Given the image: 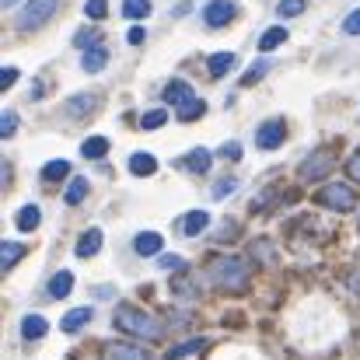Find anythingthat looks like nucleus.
<instances>
[{
  "mask_svg": "<svg viewBox=\"0 0 360 360\" xmlns=\"http://www.w3.org/2000/svg\"><path fill=\"white\" fill-rule=\"evenodd\" d=\"M46 329H49V322H46L42 315H25V322H21L25 340H42V336H46Z\"/></svg>",
  "mask_w": 360,
  "mask_h": 360,
  "instance_id": "nucleus-21",
  "label": "nucleus"
},
{
  "mask_svg": "<svg viewBox=\"0 0 360 360\" xmlns=\"http://www.w3.org/2000/svg\"><path fill=\"white\" fill-rule=\"evenodd\" d=\"M347 175H350L354 182H360V154H354V158L347 161Z\"/></svg>",
  "mask_w": 360,
  "mask_h": 360,
  "instance_id": "nucleus-40",
  "label": "nucleus"
},
{
  "mask_svg": "<svg viewBox=\"0 0 360 360\" xmlns=\"http://www.w3.org/2000/svg\"><path fill=\"white\" fill-rule=\"evenodd\" d=\"M102 360H147V354H143V347H133V343L112 340V343L102 347Z\"/></svg>",
  "mask_w": 360,
  "mask_h": 360,
  "instance_id": "nucleus-8",
  "label": "nucleus"
},
{
  "mask_svg": "<svg viewBox=\"0 0 360 360\" xmlns=\"http://www.w3.org/2000/svg\"><path fill=\"white\" fill-rule=\"evenodd\" d=\"M95 39H98L95 32H81V35H77V46H88V42H95Z\"/></svg>",
  "mask_w": 360,
  "mask_h": 360,
  "instance_id": "nucleus-43",
  "label": "nucleus"
},
{
  "mask_svg": "<svg viewBox=\"0 0 360 360\" xmlns=\"http://www.w3.org/2000/svg\"><path fill=\"white\" fill-rule=\"evenodd\" d=\"M322 207H329V210H340V214H347V210H354L357 207V189H350L347 182H333V186H326V189H319V196H315Z\"/></svg>",
  "mask_w": 360,
  "mask_h": 360,
  "instance_id": "nucleus-3",
  "label": "nucleus"
},
{
  "mask_svg": "<svg viewBox=\"0 0 360 360\" xmlns=\"http://www.w3.org/2000/svg\"><path fill=\"white\" fill-rule=\"evenodd\" d=\"M165 122H168V109H150V112L140 116V126H143V129H158V126H165Z\"/></svg>",
  "mask_w": 360,
  "mask_h": 360,
  "instance_id": "nucleus-31",
  "label": "nucleus"
},
{
  "mask_svg": "<svg viewBox=\"0 0 360 360\" xmlns=\"http://www.w3.org/2000/svg\"><path fill=\"white\" fill-rule=\"evenodd\" d=\"M88 196V179L84 175H77V179H70V186H67V193H63V200L70 203V207H77L81 200Z\"/></svg>",
  "mask_w": 360,
  "mask_h": 360,
  "instance_id": "nucleus-25",
  "label": "nucleus"
},
{
  "mask_svg": "<svg viewBox=\"0 0 360 360\" xmlns=\"http://www.w3.org/2000/svg\"><path fill=\"white\" fill-rule=\"evenodd\" d=\"M84 14H88L91 21H102V18L109 14V0H88V4H84Z\"/></svg>",
  "mask_w": 360,
  "mask_h": 360,
  "instance_id": "nucleus-34",
  "label": "nucleus"
},
{
  "mask_svg": "<svg viewBox=\"0 0 360 360\" xmlns=\"http://www.w3.org/2000/svg\"><path fill=\"white\" fill-rule=\"evenodd\" d=\"M203 112H207V105H203V98H193L189 105H182V109H175V116H179V120H182V122L200 120Z\"/></svg>",
  "mask_w": 360,
  "mask_h": 360,
  "instance_id": "nucleus-27",
  "label": "nucleus"
},
{
  "mask_svg": "<svg viewBox=\"0 0 360 360\" xmlns=\"http://www.w3.org/2000/svg\"><path fill=\"white\" fill-rule=\"evenodd\" d=\"M210 158H214V154H210L207 147H196V150H189V154L182 158V168L193 172V175H207V172H210Z\"/></svg>",
  "mask_w": 360,
  "mask_h": 360,
  "instance_id": "nucleus-10",
  "label": "nucleus"
},
{
  "mask_svg": "<svg viewBox=\"0 0 360 360\" xmlns=\"http://www.w3.org/2000/svg\"><path fill=\"white\" fill-rule=\"evenodd\" d=\"M210 280H214L221 290H228V294H241V290L248 287L252 273H248V262L238 259V255H217V259L210 262Z\"/></svg>",
  "mask_w": 360,
  "mask_h": 360,
  "instance_id": "nucleus-2",
  "label": "nucleus"
},
{
  "mask_svg": "<svg viewBox=\"0 0 360 360\" xmlns=\"http://www.w3.org/2000/svg\"><path fill=\"white\" fill-rule=\"evenodd\" d=\"M172 290H175V294H189V297H200V287H193V283H186V280H175V283H172Z\"/></svg>",
  "mask_w": 360,
  "mask_h": 360,
  "instance_id": "nucleus-38",
  "label": "nucleus"
},
{
  "mask_svg": "<svg viewBox=\"0 0 360 360\" xmlns=\"http://www.w3.org/2000/svg\"><path fill=\"white\" fill-rule=\"evenodd\" d=\"M235 189H238V179H217L214 189H210V196H214V200H224V196H231Z\"/></svg>",
  "mask_w": 360,
  "mask_h": 360,
  "instance_id": "nucleus-33",
  "label": "nucleus"
},
{
  "mask_svg": "<svg viewBox=\"0 0 360 360\" xmlns=\"http://www.w3.org/2000/svg\"><path fill=\"white\" fill-rule=\"evenodd\" d=\"M81 154L91 158V161H98V158L109 154V140H105V136H88V140L81 143Z\"/></svg>",
  "mask_w": 360,
  "mask_h": 360,
  "instance_id": "nucleus-23",
  "label": "nucleus"
},
{
  "mask_svg": "<svg viewBox=\"0 0 360 360\" xmlns=\"http://www.w3.org/2000/svg\"><path fill=\"white\" fill-rule=\"evenodd\" d=\"M91 105H95V95H74V98L67 102V112H70V116H84Z\"/></svg>",
  "mask_w": 360,
  "mask_h": 360,
  "instance_id": "nucleus-28",
  "label": "nucleus"
},
{
  "mask_svg": "<svg viewBox=\"0 0 360 360\" xmlns=\"http://www.w3.org/2000/svg\"><path fill=\"white\" fill-rule=\"evenodd\" d=\"M25 255V245H18V241H4L0 245V266H4V273H11L14 269V262Z\"/></svg>",
  "mask_w": 360,
  "mask_h": 360,
  "instance_id": "nucleus-20",
  "label": "nucleus"
},
{
  "mask_svg": "<svg viewBox=\"0 0 360 360\" xmlns=\"http://www.w3.org/2000/svg\"><path fill=\"white\" fill-rule=\"evenodd\" d=\"M74 290V276L67 273V269H60L53 280H49V297H56V301H63L67 294Z\"/></svg>",
  "mask_w": 360,
  "mask_h": 360,
  "instance_id": "nucleus-16",
  "label": "nucleus"
},
{
  "mask_svg": "<svg viewBox=\"0 0 360 360\" xmlns=\"http://www.w3.org/2000/svg\"><path fill=\"white\" fill-rule=\"evenodd\" d=\"M129 172L140 175V179H147V175L158 172V158H154V154H133V158H129Z\"/></svg>",
  "mask_w": 360,
  "mask_h": 360,
  "instance_id": "nucleus-15",
  "label": "nucleus"
},
{
  "mask_svg": "<svg viewBox=\"0 0 360 360\" xmlns=\"http://www.w3.org/2000/svg\"><path fill=\"white\" fill-rule=\"evenodd\" d=\"M14 129H18V116H14V112H4V116H0V133H4V136H14Z\"/></svg>",
  "mask_w": 360,
  "mask_h": 360,
  "instance_id": "nucleus-36",
  "label": "nucleus"
},
{
  "mask_svg": "<svg viewBox=\"0 0 360 360\" xmlns=\"http://www.w3.org/2000/svg\"><path fill=\"white\" fill-rule=\"evenodd\" d=\"M67 172H70V161L56 158V161H49V165L42 168V179H46V182H60V179H67Z\"/></svg>",
  "mask_w": 360,
  "mask_h": 360,
  "instance_id": "nucleus-26",
  "label": "nucleus"
},
{
  "mask_svg": "<svg viewBox=\"0 0 360 360\" xmlns=\"http://www.w3.org/2000/svg\"><path fill=\"white\" fill-rule=\"evenodd\" d=\"M56 7H60V0H28L18 11V28H39V25H46L56 14Z\"/></svg>",
  "mask_w": 360,
  "mask_h": 360,
  "instance_id": "nucleus-5",
  "label": "nucleus"
},
{
  "mask_svg": "<svg viewBox=\"0 0 360 360\" xmlns=\"http://www.w3.org/2000/svg\"><path fill=\"white\" fill-rule=\"evenodd\" d=\"M196 95H193V88L186 84V81H172V84H165V102L168 105H175V109H182V105H189Z\"/></svg>",
  "mask_w": 360,
  "mask_h": 360,
  "instance_id": "nucleus-9",
  "label": "nucleus"
},
{
  "mask_svg": "<svg viewBox=\"0 0 360 360\" xmlns=\"http://www.w3.org/2000/svg\"><path fill=\"white\" fill-rule=\"evenodd\" d=\"M126 39H129V46H140V42L147 39V32H143V28H129V35H126Z\"/></svg>",
  "mask_w": 360,
  "mask_h": 360,
  "instance_id": "nucleus-42",
  "label": "nucleus"
},
{
  "mask_svg": "<svg viewBox=\"0 0 360 360\" xmlns=\"http://www.w3.org/2000/svg\"><path fill=\"white\" fill-rule=\"evenodd\" d=\"M14 4H18V0H4V7H14Z\"/></svg>",
  "mask_w": 360,
  "mask_h": 360,
  "instance_id": "nucleus-44",
  "label": "nucleus"
},
{
  "mask_svg": "<svg viewBox=\"0 0 360 360\" xmlns=\"http://www.w3.org/2000/svg\"><path fill=\"white\" fill-rule=\"evenodd\" d=\"M133 248H136V255H158L161 252V235L158 231H143V235H136Z\"/></svg>",
  "mask_w": 360,
  "mask_h": 360,
  "instance_id": "nucleus-18",
  "label": "nucleus"
},
{
  "mask_svg": "<svg viewBox=\"0 0 360 360\" xmlns=\"http://www.w3.org/2000/svg\"><path fill=\"white\" fill-rule=\"evenodd\" d=\"M14 81H18V67H4L0 70V88L7 91V88H14Z\"/></svg>",
  "mask_w": 360,
  "mask_h": 360,
  "instance_id": "nucleus-37",
  "label": "nucleus"
},
{
  "mask_svg": "<svg viewBox=\"0 0 360 360\" xmlns=\"http://www.w3.org/2000/svg\"><path fill=\"white\" fill-rule=\"evenodd\" d=\"M343 32H347V35H360V7L347 14V21H343Z\"/></svg>",
  "mask_w": 360,
  "mask_h": 360,
  "instance_id": "nucleus-35",
  "label": "nucleus"
},
{
  "mask_svg": "<svg viewBox=\"0 0 360 360\" xmlns=\"http://www.w3.org/2000/svg\"><path fill=\"white\" fill-rule=\"evenodd\" d=\"M122 14L126 18H147L150 14V0H122Z\"/></svg>",
  "mask_w": 360,
  "mask_h": 360,
  "instance_id": "nucleus-30",
  "label": "nucleus"
},
{
  "mask_svg": "<svg viewBox=\"0 0 360 360\" xmlns=\"http://www.w3.org/2000/svg\"><path fill=\"white\" fill-rule=\"evenodd\" d=\"M161 266L165 269H186V259L182 255H161Z\"/></svg>",
  "mask_w": 360,
  "mask_h": 360,
  "instance_id": "nucleus-39",
  "label": "nucleus"
},
{
  "mask_svg": "<svg viewBox=\"0 0 360 360\" xmlns=\"http://www.w3.org/2000/svg\"><path fill=\"white\" fill-rule=\"evenodd\" d=\"M333 168H336V150H333V147H319L311 158H304L301 179H304V182H319V179H326Z\"/></svg>",
  "mask_w": 360,
  "mask_h": 360,
  "instance_id": "nucleus-4",
  "label": "nucleus"
},
{
  "mask_svg": "<svg viewBox=\"0 0 360 360\" xmlns=\"http://www.w3.org/2000/svg\"><path fill=\"white\" fill-rule=\"evenodd\" d=\"M39 217H42L39 207H21L18 217H14V228H18V231H35V228H39Z\"/></svg>",
  "mask_w": 360,
  "mask_h": 360,
  "instance_id": "nucleus-24",
  "label": "nucleus"
},
{
  "mask_svg": "<svg viewBox=\"0 0 360 360\" xmlns=\"http://www.w3.org/2000/svg\"><path fill=\"white\" fill-rule=\"evenodd\" d=\"M283 136H287L283 120H266L259 129H255V143H259L262 150H276V147L283 143Z\"/></svg>",
  "mask_w": 360,
  "mask_h": 360,
  "instance_id": "nucleus-6",
  "label": "nucleus"
},
{
  "mask_svg": "<svg viewBox=\"0 0 360 360\" xmlns=\"http://www.w3.org/2000/svg\"><path fill=\"white\" fill-rule=\"evenodd\" d=\"M304 7H308V0H280L276 14L280 18H297V14H304Z\"/></svg>",
  "mask_w": 360,
  "mask_h": 360,
  "instance_id": "nucleus-29",
  "label": "nucleus"
},
{
  "mask_svg": "<svg viewBox=\"0 0 360 360\" xmlns=\"http://www.w3.org/2000/svg\"><path fill=\"white\" fill-rule=\"evenodd\" d=\"M266 70H269V60H259V63H252V67L245 70V77H241V88H252V84H255V81H259Z\"/></svg>",
  "mask_w": 360,
  "mask_h": 360,
  "instance_id": "nucleus-32",
  "label": "nucleus"
},
{
  "mask_svg": "<svg viewBox=\"0 0 360 360\" xmlns=\"http://www.w3.org/2000/svg\"><path fill=\"white\" fill-rule=\"evenodd\" d=\"M207 67H210V77H214V81H221V77L235 67V53H214Z\"/></svg>",
  "mask_w": 360,
  "mask_h": 360,
  "instance_id": "nucleus-19",
  "label": "nucleus"
},
{
  "mask_svg": "<svg viewBox=\"0 0 360 360\" xmlns=\"http://www.w3.org/2000/svg\"><path fill=\"white\" fill-rule=\"evenodd\" d=\"M283 42H287V28H283V25H276V28L262 32L259 49H262V53H273V49H276V46H283Z\"/></svg>",
  "mask_w": 360,
  "mask_h": 360,
  "instance_id": "nucleus-22",
  "label": "nucleus"
},
{
  "mask_svg": "<svg viewBox=\"0 0 360 360\" xmlns=\"http://www.w3.org/2000/svg\"><path fill=\"white\" fill-rule=\"evenodd\" d=\"M116 326H120L122 333L136 336V340H147V343H158V340L165 336L161 319H154L150 311H140V308H133V304H120V308H116Z\"/></svg>",
  "mask_w": 360,
  "mask_h": 360,
  "instance_id": "nucleus-1",
  "label": "nucleus"
},
{
  "mask_svg": "<svg viewBox=\"0 0 360 360\" xmlns=\"http://www.w3.org/2000/svg\"><path fill=\"white\" fill-rule=\"evenodd\" d=\"M98 248H102V231H98V228H91V231H84V235L77 238V248H74V252H77L81 259H91Z\"/></svg>",
  "mask_w": 360,
  "mask_h": 360,
  "instance_id": "nucleus-13",
  "label": "nucleus"
},
{
  "mask_svg": "<svg viewBox=\"0 0 360 360\" xmlns=\"http://www.w3.org/2000/svg\"><path fill=\"white\" fill-rule=\"evenodd\" d=\"M105 63H109V49H105V46H91V49L81 56V67H84L88 74H98Z\"/></svg>",
  "mask_w": 360,
  "mask_h": 360,
  "instance_id": "nucleus-12",
  "label": "nucleus"
},
{
  "mask_svg": "<svg viewBox=\"0 0 360 360\" xmlns=\"http://www.w3.org/2000/svg\"><path fill=\"white\" fill-rule=\"evenodd\" d=\"M91 319H95V311H91V308H74V311H67V315H63L60 329H63V333H81Z\"/></svg>",
  "mask_w": 360,
  "mask_h": 360,
  "instance_id": "nucleus-11",
  "label": "nucleus"
},
{
  "mask_svg": "<svg viewBox=\"0 0 360 360\" xmlns=\"http://www.w3.org/2000/svg\"><path fill=\"white\" fill-rule=\"evenodd\" d=\"M231 18H235V4H231V0H210V4L203 7V21H207L210 28H224Z\"/></svg>",
  "mask_w": 360,
  "mask_h": 360,
  "instance_id": "nucleus-7",
  "label": "nucleus"
},
{
  "mask_svg": "<svg viewBox=\"0 0 360 360\" xmlns=\"http://www.w3.org/2000/svg\"><path fill=\"white\" fill-rule=\"evenodd\" d=\"M207 224H210V214L207 210H189L186 217H182V231L193 238V235H200V231H207Z\"/></svg>",
  "mask_w": 360,
  "mask_h": 360,
  "instance_id": "nucleus-14",
  "label": "nucleus"
},
{
  "mask_svg": "<svg viewBox=\"0 0 360 360\" xmlns=\"http://www.w3.org/2000/svg\"><path fill=\"white\" fill-rule=\"evenodd\" d=\"M221 154H224V158H231V161H238L241 158V143H224V147H221Z\"/></svg>",
  "mask_w": 360,
  "mask_h": 360,
  "instance_id": "nucleus-41",
  "label": "nucleus"
},
{
  "mask_svg": "<svg viewBox=\"0 0 360 360\" xmlns=\"http://www.w3.org/2000/svg\"><path fill=\"white\" fill-rule=\"evenodd\" d=\"M203 350H207V340H189V343L172 347V350L165 354V360H186V357H193V354H203Z\"/></svg>",
  "mask_w": 360,
  "mask_h": 360,
  "instance_id": "nucleus-17",
  "label": "nucleus"
}]
</instances>
